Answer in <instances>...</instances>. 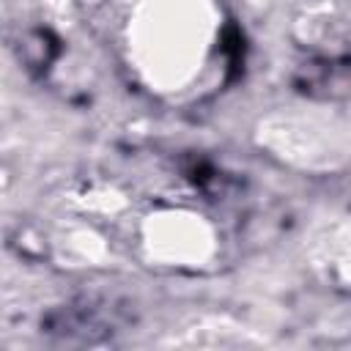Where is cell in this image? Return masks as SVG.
I'll return each instance as SVG.
<instances>
[{"instance_id": "obj_1", "label": "cell", "mask_w": 351, "mask_h": 351, "mask_svg": "<svg viewBox=\"0 0 351 351\" xmlns=\"http://www.w3.org/2000/svg\"><path fill=\"white\" fill-rule=\"evenodd\" d=\"M222 30L219 0H123L121 52L140 88L178 99L206 80Z\"/></svg>"}, {"instance_id": "obj_2", "label": "cell", "mask_w": 351, "mask_h": 351, "mask_svg": "<svg viewBox=\"0 0 351 351\" xmlns=\"http://www.w3.org/2000/svg\"><path fill=\"white\" fill-rule=\"evenodd\" d=\"M137 255L159 271L195 274L222 255V230L203 208L189 203H156L132 228Z\"/></svg>"}, {"instance_id": "obj_3", "label": "cell", "mask_w": 351, "mask_h": 351, "mask_svg": "<svg viewBox=\"0 0 351 351\" xmlns=\"http://www.w3.org/2000/svg\"><path fill=\"white\" fill-rule=\"evenodd\" d=\"M258 145L302 173L340 170L351 156V123L329 107H280L261 118Z\"/></svg>"}, {"instance_id": "obj_4", "label": "cell", "mask_w": 351, "mask_h": 351, "mask_svg": "<svg viewBox=\"0 0 351 351\" xmlns=\"http://www.w3.org/2000/svg\"><path fill=\"white\" fill-rule=\"evenodd\" d=\"M49 247L55 258L69 266H96L110 258V244L99 222L82 219L74 214H69V219L52 233Z\"/></svg>"}, {"instance_id": "obj_5", "label": "cell", "mask_w": 351, "mask_h": 351, "mask_svg": "<svg viewBox=\"0 0 351 351\" xmlns=\"http://www.w3.org/2000/svg\"><path fill=\"white\" fill-rule=\"evenodd\" d=\"M129 208V195L115 184V181H104V178H85L77 181L69 192H66V211L90 222H107L115 219L121 214H126Z\"/></svg>"}, {"instance_id": "obj_6", "label": "cell", "mask_w": 351, "mask_h": 351, "mask_svg": "<svg viewBox=\"0 0 351 351\" xmlns=\"http://www.w3.org/2000/svg\"><path fill=\"white\" fill-rule=\"evenodd\" d=\"M313 261L329 280L351 285V217L326 225L315 236Z\"/></svg>"}]
</instances>
